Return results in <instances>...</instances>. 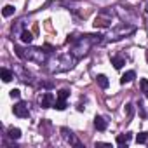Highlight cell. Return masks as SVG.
<instances>
[{
    "label": "cell",
    "instance_id": "1",
    "mask_svg": "<svg viewBox=\"0 0 148 148\" xmlns=\"http://www.w3.org/2000/svg\"><path fill=\"white\" fill-rule=\"evenodd\" d=\"M25 58H28L30 61H35V63H44V61H45V56H44L42 49H38V47L30 49V52H26Z\"/></svg>",
    "mask_w": 148,
    "mask_h": 148
},
{
    "label": "cell",
    "instance_id": "2",
    "mask_svg": "<svg viewBox=\"0 0 148 148\" xmlns=\"http://www.w3.org/2000/svg\"><path fill=\"white\" fill-rule=\"evenodd\" d=\"M12 110H14V115H16V117H19V119H26V117L30 115L28 105H26L25 101H19V103H16Z\"/></svg>",
    "mask_w": 148,
    "mask_h": 148
},
{
    "label": "cell",
    "instance_id": "3",
    "mask_svg": "<svg viewBox=\"0 0 148 148\" xmlns=\"http://www.w3.org/2000/svg\"><path fill=\"white\" fill-rule=\"evenodd\" d=\"M52 105H54V96L51 92H44L40 96V106L42 108H51Z\"/></svg>",
    "mask_w": 148,
    "mask_h": 148
},
{
    "label": "cell",
    "instance_id": "4",
    "mask_svg": "<svg viewBox=\"0 0 148 148\" xmlns=\"http://www.w3.org/2000/svg\"><path fill=\"white\" fill-rule=\"evenodd\" d=\"M134 79H136V71L129 70V71H125L124 75H122V79H120V84H129V82H132Z\"/></svg>",
    "mask_w": 148,
    "mask_h": 148
},
{
    "label": "cell",
    "instance_id": "5",
    "mask_svg": "<svg viewBox=\"0 0 148 148\" xmlns=\"http://www.w3.org/2000/svg\"><path fill=\"white\" fill-rule=\"evenodd\" d=\"M132 138V132H125V134H119L117 136V145H127Z\"/></svg>",
    "mask_w": 148,
    "mask_h": 148
},
{
    "label": "cell",
    "instance_id": "6",
    "mask_svg": "<svg viewBox=\"0 0 148 148\" xmlns=\"http://www.w3.org/2000/svg\"><path fill=\"white\" fill-rule=\"evenodd\" d=\"M112 64H113L117 70H120V68L125 64V58H122V56H113V58H112Z\"/></svg>",
    "mask_w": 148,
    "mask_h": 148
},
{
    "label": "cell",
    "instance_id": "7",
    "mask_svg": "<svg viewBox=\"0 0 148 148\" xmlns=\"http://www.w3.org/2000/svg\"><path fill=\"white\" fill-rule=\"evenodd\" d=\"M106 125H108V124H106V120H105L103 117H96V119H94V127H96L98 131H105Z\"/></svg>",
    "mask_w": 148,
    "mask_h": 148
},
{
    "label": "cell",
    "instance_id": "8",
    "mask_svg": "<svg viewBox=\"0 0 148 148\" xmlns=\"http://www.w3.org/2000/svg\"><path fill=\"white\" fill-rule=\"evenodd\" d=\"M7 134H9L11 139H19V138H21V129H18V127H11V129L7 131Z\"/></svg>",
    "mask_w": 148,
    "mask_h": 148
},
{
    "label": "cell",
    "instance_id": "9",
    "mask_svg": "<svg viewBox=\"0 0 148 148\" xmlns=\"http://www.w3.org/2000/svg\"><path fill=\"white\" fill-rule=\"evenodd\" d=\"M96 80H98V86H99V87H103V89H106V87L110 86V82H108L106 75H98V77H96Z\"/></svg>",
    "mask_w": 148,
    "mask_h": 148
},
{
    "label": "cell",
    "instance_id": "10",
    "mask_svg": "<svg viewBox=\"0 0 148 148\" xmlns=\"http://www.w3.org/2000/svg\"><path fill=\"white\" fill-rule=\"evenodd\" d=\"M0 75H2V80H4V82H11V80H12V73H11L7 68H2V70H0Z\"/></svg>",
    "mask_w": 148,
    "mask_h": 148
},
{
    "label": "cell",
    "instance_id": "11",
    "mask_svg": "<svg viewBox=\"0 0 148 148\" xmlns=\"http://www.w3.org/2000/svg\"><path fill=\"white\" fill-rule=\"evenodd\" d=\"M108 23H110V19H103L101 16H98V18H96V21H94V26H96V28H98V26L105 28V26H108Z\"/></svg>",
    "mask_w": 148,
    "mask_h": 148
},
{
    "label": "cell",
    "instance_id": "12",
    "mask_svg": "<svg viewBox=\"0 0 148 148\" xmlns=\"http://www.w3.org/2000/svg\"><path fill=\"white\" fill-rule=\"evenodd\" d=\"M52 108H56V110H64L66 108V99H58V101H54V105H52Z\"/></svg>",
    "mask_w": 148,
    "mask_h": 148
},
{
    "label": "cell",
    "instance_id": "13",
    "mask_svg": "<svg viewBox=\"0 0 148 148\" xmlns=\"http://www.w3.org/2000/svg\"><path fill=\"white\" fill-rule=\"evenodd\" d=\"M148 141V132H139L138 136H136V143L138 145H143V143H146Z\"/></svg>",
    "mask_w": 148,
    "mask_h": 148
},
{
    "label": "cell",
    "instance_id": "14",
    "mask_svg": "<svg viewBox=\"0 0 148 148\" xmlns=\"http://www.w3.org/2000/svg\"><path fill=\"white\" fill-rule=\"evenodd\" d=\"M21 40H23L25 44H30V42L33 40V37H32V33H30L28 30H25V32L21 33Z\"/></svg>",
    "mask_w": 148,
    "mask_h": 148
},
{
    "label": "cell",
    "instance_id": "15",
    "mask_svg": "<svg viewBox=\"0 0 148 148\" xmlns=\"http://www.w3.org/2000/svg\"><path fill=\"white\" fill-rule=\"evenodd\" d=\"M2 14H4L5 18L12 16V14H14V5H5V7L2 9Z\"/></svg>",
    "mask_w": 148,
    "mask_h": 148
},
{
    "label": "cell",
    "instance_id": "16",
    "mask_svg": "<svg viewBox=\"0 0 148 148\" xmlns=\"http://www.w3.org/2000/svg\"><path fill=\"white\" fill-rule=\"evenodd\" d=\"M68 96H70V91H66V89H61L58 92V99H66Z\"/></svg>",
    "mask_w": 148,
    "mask_h": 148
},
{
    "label": "cell",
    "instance_id": "17",
    "mask_svg": "<svg viewBox=\"0 0 148 148\" xmlns=\"http://www.w3.org/2000/svg\"><path fill=\"white\" fill-rule=\"evenodd\" d=\"M125 113H127V119H131L132 117V113H134V106L129 103V105H125Z\"/></svg>",
    "mask_w": 148,
    "mask_h": 148
},
{
    "label": "cell",
    "instance_id": "18",
    "mask_svg": "<svg viewBox=\"0 0 148 148\" xmlns=\"http://www.w3.org/2000/svg\"><path fill=\"white\" fill-rule=\"evenodd\" d=\"M19 96H21V92H19V89H12V91H11V98H12V99H18Z\"/></svg>",
    "mask_w": 148,
    "mask_h": 148
},
{
    "label": "cell",
    "instance_id": "19",
    "mask_svg": "<svg viewBox=\"0 0 148 148\" xmlns=\"http://www.w3.org/2000/svg\"><path fill=\"white\" fill-rule=\"evenodd\" d=\"M14 51H16V54H18L19 58H25V52H23V49H21L19 45H16V47H14Z\"/></svg>",
    "mask_w": 148,
    "mask_h": 148
},
{
    "label": "cell",
    "instance_id": "20",
    "mask_svg": "<svg viewBox=\"0 0 148 148\" xmlns=\"http://www.w3.org/2000/svg\"><path fill=\"white\" fill-rule=\"evenodd\" d=\"M141 89H143V91H146V89H148V80H146V79H143V80H141Z\"/></svg>",
    "mask_w": 148,
    "mask_h": 148
},
{
    "label": "cell",
    "instance_id": "21",
    "mask_svg": "<svg viewBox=\"0 0 148 148\" xmlns=\"http://www.w3.org/2000/svg\"><path fill=\"white\" fill-rule=\"evenodd\" d=\"M145 96H146V98H148V89H146V91H145Z\"/></svg>",
    "mask_w": 148,
    "mask_h": 148
}]
</instances>
